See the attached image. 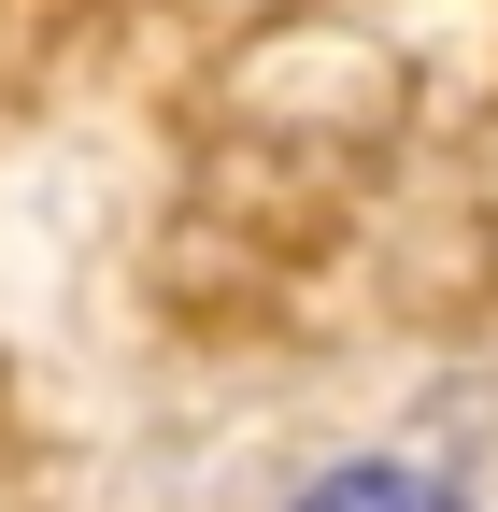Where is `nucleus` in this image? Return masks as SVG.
Masks as SVG:
<instances>
[{"label":"nucleus","mask_w":498,"mask_h":512,"mask_svg":"<svg viewBox=\"0 0 498 512\" xmlns=\"http://www.w3.org/2000/svg\"><path fill=\"white\" fill-rule=\"evenodd\" d=\"M285 512H470V484H442V470H413V456H342V470H314Z\"/></svg>","instance_id":"1"}]
</instances>
